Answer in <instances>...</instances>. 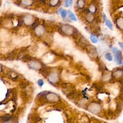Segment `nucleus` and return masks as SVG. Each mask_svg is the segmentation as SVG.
<instances>
[{
    "mask_svg": "<svg viewBox=\"0 0 123 123\" xmlns=\"http://www.w3.org/2000/svg\"><path fill=\"white\" fill-rule=\"evenodd\" d=\"M62 31L65 34L67 35H71L73 33V28L69 25H63L62 28Z\"/></svg>",
    "mask_w": 123,
    "mask_h": 123,
    "instance_id": "2",
    "label": "nucleus"
},
{
    "mask_svg": "<svg viewBox=\"0 0 123 123\" xmlns=\"http://www.w3.org/2000/svg\"><path fill=\"white\" fill-rule=\"evenodd\" d=\"M68 14H69V17L70 18V19L74 21H76L77 19L74 15V14L71 11L68 12Z\"/></svg>",
    "mask_w": 123,
    "mask_h": 123,
    "instance_id": "17",
    "label": "nucleus"
},
{
    "mask_svg": "<svg viewBox=\"0 0 123 123\" xmlns=\"http://www.w3.org/2000/svg\"><path fill=\"white\" fill-rule=\"evenodd\" d=\"M105 57L109 61H111L113 59L111 53H107L105 55Z\"/></svg>",
    "mask_w": 123,
    "mask_h": 123,
    "instance_id": "18",
    "label": "nucleus"
},
{
    "mask_svg": "<svg viewBox=\"0 0 123 123\" xmlns=\"http://www.w3.org/2000/svg\"><path fill=\"white\" fill-rule=\"evenodd\" d=\"M89 111L93 113H97L100 110V107L98 104L91 105L89 107Z\"/></svg>",
    "mask_w": 123,
    "mask_h": 123,
    "instance_id": "3",
    "label": "nucleus"
},
{
    "mask_svg": "<svg viewBox=\"0 0 123 123\" xmlns=\"http://www.w3.org/2000/svg\"><path fill=\"white\" fill-rule=\"evenodd\" d=\"M52 59H53V57L51 55H48L44 57V61L45 62H50V61H51L52 60Z\"/></svg>",
    "mask_w": 123,
    "mask_h": 123,
    "instance_id": "14",
    "label": "nucleus"
},
{
    "mask_svg": "<svg viewBox=\"0 0 123 123\" xmlns=\"http://www.w3.org/2000/svg\"><path fill=\"white\" fill-rule=\"evenodd\" d=\"M33 17L29 14L26 15L24 18V22L25 24L27 25H29L33 23Z\"/></svg>",
    "mask_w": 123,
    "mask_h": 123,
    "instance_id": "5",
    "label": "nucleus"
},
{
    "mask_svg": "<svg viewBox=\"0 0 123 123\" xmlns=\"http://www.w3.org/2000/svg\"><path fill=\"white\" fill-rule=\"evenodd\" d=\"M97 10L96 7L94 4H91L89 7H88V10L91 12V13H94L96 12Z\"/></svg>",
    "mask_w": 123,
    "mask_h": 123,
    "instance_id": "13",
    "label": "nucleus"
},
{
    "mask_svg": "<svg viewBox=\"0 0 123 123\" xmlns=\"http://www.w3.org/2000/svg\"><path fill=\"white\" fill-rule=\"evenodd\" d=\"M85 1L84 0H78V1H77V5L79 7L82 8H83L84 5H85Z\"/></svg>",
    "mask_w": 123,
    "mask_h": 123,
    "instance_id": "19",
    "label": "nucleus"
},
{
    "mask_svg": "<svg viewBox=\"0 0 123 123\" xmlns=\"http://www.w3.org/2000/svg\"><path fill=\"white\" fill-rule=\"evenodd\" d=\"M117 25L121 29L123 30V18L118 19L117 21Z\"/></svg>",
    "mask_w": 123,
    "mask_h": 123,
    "instance_id": "11",
    "label": "nucleus"
},
{
    "mask_svg": "<svg viewBox=\"0 0 123 123\" xmlns=\"http://www.w3.org/2000/svg\"><path fill=\"white\" fill-rule=\"evenodd\" d=\"M37 84L39 86H42L43 84H44V81L42 79H39L37 81Z\"/></svg>",
    "mask_w": 123,
    "mask_h": 123,
    "instance_id": "21",
    "label": "nucleus"
},
{
    "mask_svg": "<svg viewBox=\"0 0 123 123\" xmlns=\"http://www.w3.org/2000/svg\"><path fill=\"white\" fill-rule=\"evenodd\" d=\"M47 99L50 101H56L58 99L57 96L54 93H50L47 95Z\"/></svg>",
    "mask_w": 123,
    "mask_h": 123,
    "instance_id": "6",
    "label": "nucleus"
},
{
    "mask_svg": "<svg viewBox=\"0 0 123 123\" xmlns=\"http://www.w3.org/2000/svg\"><path fill=\"white\" fill-rule=\"evenodd\" d=\"M62 10H63V9H62V8H60V9H59L58 10V11H57V14H59V13H61Z\"/></svg>",
    "mask_w": 123,
    "mask_h": 123,
    "instance_id": "24",
    "label": "nucleus"
},
{
    "mask_svg": "<svg viewBox=\"0 0 123 123\" xmlns=\"http://www.w3.org/2000/svg\"><path fill=\"white\" fill-rule=\"evenodd\" d=\"M60 2V0H50L49 4L51 6H56Z\"/></svg>",
    "mask_w": 123,
    "mask_h": 123,
    "instance_id": "16",
    "label": "nucleus"
},
{
    "mask_svg": "<svg viewBox=\"0 0 123 123\" xmlns=\"http://www.w3.org/2000/svg\"></svg>",
    "mask_w": 123,
    "mask_h": 123,
    "instance_id": "25",
    "label": "nucleus"
},
{
    "mask_svg": "<svg viewBox=\"0 0 123 123\" xmlns=\"http://www.w3.org/2000/svg\"><path fill=\"white\" fill-rule=\"evenodd\" d=\"M35 32H36V34L37 35H40L41 34H43V33L44 32V28H43V26H42L41 25L38 26L36 28Z\"/></svg>",
    "mask_w": 123,
    "mask_h": 123,
    "instance_id": "9",
    "label": "nucleus"
},
{
    "mask_svg": "<svg viewBox=\"0 0 123 123\" xmlns=\"http://www.w3.org/2000/svg\"><path fill=\"white\" fill-rule=\"evenodd\" d=\"M32 0H21V3L25 6H30L33 4Z\"/></svg>",
    "mask_w": 123,
    "mask_h": 123,
    "instance_id": "10",
    "label": "nucleus"
},
{
    "mask_svg": "<svg viewBox=\"0 0 123 123\" xmlns=\"http://www.w3.org/2000/svg\"><path fill=\"white\" fill-rule=\"evenodd\" d=\"M61 14V16L62 17H63V18L65 17L66 16V11L65 10H62Z\"/></svg>",
    "mask_w": 123,
    "mask_h": 123,
    "instance_id": "22",
    "label": "nucleus"
},
{
    "mask_svg": "<svg viewBox=\"0 0 123 123\" xmlns=\"http://www.w3.org/2000/svg\"><path fill=\"white\" fill-rule=\"evenodd\" d=\"M86 19L88 22H91L94 19V16L91 13H88L86 16Z\"/></svg>",
    "mask_w": 123,
    "mask_h": 123,
    "instance_id": "15",
    "label": "nucleus"
},
{
    "mask_svg": "<svg viewBox=\"0 0 123 123\" xmlns=\"http://www.w3.org/2000/svg\"><path fill=\"white\" fill-rule=\"evenodd\" d=\"M103 16H104V20H105V24H106V25H107V26L109 29L112 30V28H113L112 23H111V22L109 20L107 19V17H106V15H105L104 13L103 14Z\"/></svg>",
    "mask_w": 123,
    "mask_h": 123,
    "instance_id": "7",
    "label": "nucleus"
},
{
    "mask_svg": "<svg viewBox=\"0 0 123 123\" xmlns=\"http://www.w3.org/2000/svg\"><path fill=\"white\" fill-rule=\"evenodd\" d=\"M73 0H65L64 1V6L66 7H69L72 6Z\"/></svg>",
    "mask_w": 123,
    "mask_h": 123,
    "instance_id": "12",
    "label": "nucleus"
},
{
    "mask_svg": "<svg viewBox=\"0 0 123 123\" xmlns=\"http://www.w3.org/2000/svg\"><path fill=\"white\" fill-rule=\"evenodd\" d=\"M29 66L31 68L36 70L39 69L41 67L40 64L38 62L36 61H32L30 62L29 63Z\"/></svg>",
    "mask_w": 123,
    "mask_h": 123,
    "instance_id": "4",
    "label": "nucleus"
},
{
    "mask_svg": "<svg viewBox=\"0 0 123 123\" xmlns=\"http://www.w3.org/2000/svg\"><path fill=\"white\" fill-rule=\"evenodd\" d=\"M49 79L50 80V81H51V82H52L53 83H55L58 80V75H57L56 73H53L52 74H51L50 75Z\"/></svg>",
    "mask_w": 123,
    "mask_h": 123,
    "instance_id": "8",
    "label": "nucleus"
},
{
    "mask_svg": "<svg viewBox=\"0 0 123 123\" xmlns=\"http://www.w3.org/2000/svg\"><path fill=\"white\" fill-rule=\"evenodd\" d=\"M112 51L115 57V61L118 65H121L122 63V58L121 56V52L118 50L116 47L112 48Z\"/></svg>",
    "mask_w": 123,
    "mask_h": 123,
    "instance_id": "1",
    "label": "nucleus"
},
{
    "mask_svg": "<svg viewBox=\"0 0 123 123\" xmlns=\"http://www.w3.org/2000/svg\"><path fill=\"white\" fill-rule=\"evenodd\" d=\"M90 39H91V41L94 43H97L98 41V39L97 38V37L93 35H91L90 36Z\"/></svg>",
    "mask_w": 123,
    "mask_h": 123,
    "instance_id": "20",
    "label": "nucleus"
},
{
    "mask_svg": "<svg viewBox=\"0 0 123 123\" xmlns=\"http://www.w3.org/2000/svg\"><path fill=\"white\" fill-rule=\"evenodd\" d=\"M118 44H119V45L120 46V47L122 48V50H123V43L119 42L118 43Z\"/></svg>",
    "mask_w": 123,
    "mask_h": 123,
    "instance_id": "23",
    "label": "nucleus"
}]
</instances>
